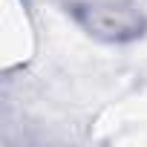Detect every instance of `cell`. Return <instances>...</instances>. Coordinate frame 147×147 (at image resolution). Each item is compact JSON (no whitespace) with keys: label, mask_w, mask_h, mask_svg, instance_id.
<instances>
[{"label":"cell","mask_w":147,"mask_h":147,"mask_svg":"<svg viewBox=\"0 0 147 147\" xmlns=\"http://www.w3.org/2000/svg\"><path fill=\"white\" fill-rule=\"evenodd\" d=\"M78 26H84L92 38L107 43H127L141 38L147 29L144 12L130 0H87L72 6Z\"/></svg>","instance_id":"cell-1"}]
</instances>
